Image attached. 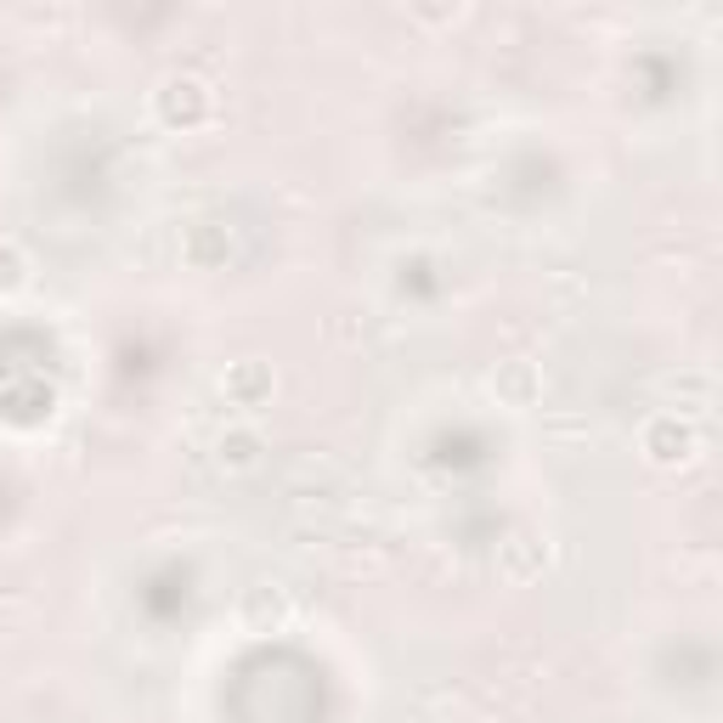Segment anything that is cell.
<instances>
[{
	"label": "cell",
	"mask_w": 723,
	"mask_h": 723,
	"mask_svg": "<svg viewBox=\"0 0 723 723\" xmlns=\"http://www.w3.org/2000/svg\"><path fill=\"white\" fill-rule=\"evenodd\" d=\"M23 283V261H18V250H0V288H18Z\"/></svg>",
	"instance_id": "1"
}]
</instances>
